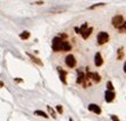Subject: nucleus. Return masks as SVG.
Listing matches in <instances>:
<instances>
[{
  "instance_id": "f03ea898",
  "label": "nucleus",
  "mask_w": 126,
  "mask_h": 121,
  "mask_svg": "<svg viewBox=\"0 0 126 121\" xmlns=\"http://www.w3.org/2000/svg\"><path fill=\"white\" fill-rule=\"evenodd\" d=\"M110 41V35L106 31H99L97 34V44L103 45Z\"/></svg>"
},
{
  "instance_id": "9d476101",
  "label": "nucleus",
  "mask_w": 126,
  "mask_h": 121,
  "mask_svg": "<svg viewBox=\"0 0 126 121\" xmlns=\"http://www.w3.org/2000/svg\"><path fill=\"white\" fill-rule=\"evenodd\" d=\"M57 71H59V73H60V78H61L62 83L67 84V79H66V77H67V71L63 70L61 67H57Z\"/></svg>"
},
{
  "instance_id": "4468645a",
  "label": "nucleus",
  "mask_w": 126,
  "mask_h": 121,
  "mask_svg": "<svg viewBox=\"0 0 126 121\" xmlns=\"http://www.w3.org/2000/svg\"><path fill=\"white\" fill-rule=\"evenodd\" d=\"M34 114H35V115H39V116H42V118H45V119H48V118H49V116H48V114L46 113V112H43V111H39V109L35 111Z\"/></svg>"
},
{
  "instance_id": "7ed1b4c3",
  "label": "nucleus",
  "mask_w": 126,
  "mask_h": 121,
  "mask_svg": "<svg viewBox=\"0 0 126 121\" xmlns=\"http://www.w3.org/2000/svg\"><path fill=\"white\" fill-rule=\"evenodd\" d=\"M92 30H93V28H92V27H89V24L86 22L83 23L81 26V36L84 38V40L89 38V36L91 35V33H92Z\"/></svg>"
},
{
  "instance_id": "b1692460",
  "label": "nucleus",
  "mask_w": 126,
  "mask_h": 121,
  "mask_svg": "<svg viewBox=\"0 0 126 121\" xmlns=\"http://www.w3.org/2000/svg\"><path fill=\"white\" fill-rule=\"evenodd\" d=\"M123 69H124V72H125V73H126V62H125V63H124V68H123Z\"/></svg>"
},
{
  "instance_id": "f8f14e48",
  "label": "nucleus",
  "mask_w": 126,
  "mask_h": 121,
  "mask_svg": "<svg viewBox=\"0 0 126 121\" xmlns=\"http://www.w3.org/2000/svg\"><path fill=\"white\" fill-rule=\"evenodd\" d=\"M124 58V48L120 47L118 50H117V60H121Z\"/></svg>"
},
{
  "instance_id": "1a4fd4ad",
  "label": "nucleus",
  "mask_w": 126,
  "mask_h": 121,
  "mask_svg": "<svg viewBox=\"0 0 126 121\" xmlns=\"http://www.w3.org/2000/svg\"><path fill=\"white\" fill-rule=\"evenodd\" d=\"M95 65H96V68H99V67H102L104 63L103 60V57H102V55H100V53H96V55H95Z\"/></svg>"
},
{
  "instance_id": "6e6552de",
  "label": "nucleus",
  "mask_w": 126,
  "mask_h": 121,
  "mask_svg": "<svg viewBox=\"0 0 126 121\" xmlns=\"http://www.w3.org/2000/svg\"><path fill=\"white\" fill-rule=\"evenodd\" d=\"M88 109H89L90 112H93V113L98 114V115H99V114H102V108H100L98 105H96V104H89Z\"/></svg>"
},
{
  "instance_id": "aec40b11",
  "label": "nucleus",
  "mask_w": 126,
  "mask_h": 121,
  "mask_svg": "<svg viewBox=\"0 0 126 121\" xmlns=\"http://www.w3.org/2000/svg\"><path fill=\"white\" fill-rule=\"evenodd\" d=\"M111 120H112V121H120L117 115H111Z\"/></svg>"
},
{
  "instance_id": "dca6fc26",
  "label": "nucleus",
  "mask_w": 126,
  "mask_h": 121,
  "mask_svg": "<svg viewBox=\"0 0 126 121\" xmlns=\"http://www.w3.org/2000/svg\"><path fill=\"white\" fill-rule=\"evenodd\" d=\"M106 87H107V91H113L114 90L112 82H107V83H106Z\"/></svg>"
},
{
  "instance_id": "4be33fe9",
  "label": "nucleus",
  "mask_w": 126,
  "mask_h": 121,
  "mask_svg": "<svg viewBox=\"0 0 126 121\" xmlns=\"http://www.w3.org/2000/svg\"><path fill=\"white\" fill-rule=\"evenodd\" d=\"M14 82H16V83H21L22 79H21V78H14Z\"/></svg>"
},
{
  "instance_id": "20e7f679",
  "label": "nucleus",
  "mask_w": 126,
  "mask_h": 121,
  "mask_svg": "<svg viewBox=\"0 0 126 121\" xmlns=\"http://www.w3.org/2000/svg\"><path fill=\"white\" fill-rule=\"evenodd\" d=\"M124 16L121 14H117V15H114L113 18H112V20H111V23H112V26L116 28V29H119L123 24H124Z\"/></svg>"
},
{
  "instance_id": "a211bd4d",
  "label": "nucleus",
  "mask_w": 126,
  "mask_h": 121,
  "mask_svg": "<svg viewBox=\"0 0 126 121\" xmlns=\"http://www.w3.org/2000/svg\"><path fill=\"white\" fill-rule=\"evenodd\" d=\"M56 111L59 114H63V106L62 105H57L56 106Z\"/></svg>"
},
{
  "instance_id": "ddd939ff",
  "label": "nucleus",
  "mask_w": 126,
  "mask_h": 121,
  "mask_svg": "<svg viewBox=\"0 0 126 121\" xmlns=\"http://www.w3.org/2000/svg\"><path fill=\"white\" fill-rule=\"evenodd\" d=\"M20 38L21 40H28V38L30 37V33L28 31V30H25V31H22V33H20Z\"/></svg>"
},
{
  "instance_id": "9b49d317",
  "label": "nucleus",
  "mask_w": 126,
  "mask_h": 121,
  "mask_svg": "<svg viewBox=\"0 0 126 121\" xmlns=\"http://www.w3.org/2000/svg\"><path fill=\"white\" fill-rule=\"evenodd\" d=\"M27 56H28V57H29L30 60H33V62H34L35 64H37L39 67H43V63L41 62V60H40V58H37V57H35V56H34L33 54H30V53H27Z\"/></svg>"
},
{
  "instance_id": "6ab92c4d",
  "label": "nucleus",
  "mask_w": 126,
  "mask_h": 121,
  "mask_svg": "<svg viewBox=\"0 0 126 121\" xmlns=\"http://www.w3.org/2000/svg\"><path fill=\"white\" fill-rule=\"evenodd\" d=\"M118 30L120 31V33H125V31H126V21L124 22V24H123V26H121V27H120Z\"/></svg>"
},
{
  "instance_id": "f257e3e1",
  "label": "nucleus",
  "mask_w": 126,
  "mask_h": 121,
  "mask_svg": "<svg viewBox=\"0 0 126 121\" xmlns=\"http://www.w3.org/2000/svg\"><path fill=\"white\" fill-rule=\"evenodd\" d=\"M64 41H66V40L61 38L60 36H56V37L53 38V41H52V49H53V51H55V53L62 51V47H63V42H64Z\"/></svg>"
},
{
  "instance_id": "0eeeda50",
  "label": "nucleus",
  "mask_w": 126,
  "mask_h": 121,
  "mask_svg": "<svg viewBox=\"0 0 126 121\" xmlns=\"http://www.w3.org/2000/svg\"><path fill=\"white\" fill-rule=\"evenodd\" d=\"M116 98V93L113 91H105V101L106 103H112Z\"/></svg>"
},
{
  "instance_id": "39448f33",
  "label": "nucleus",
  "mask_w": 126,
  "mask_h": 121,
  "mask_svg": "<svg viewBox=\"0 0 126 121\" xmlns=\"http://www.w3.org/2000/svg\"><path fill=\"white\" fill-rule=\"evenodd\" d=\"M64 63L69 69H74L76 65H77V60H76V57H75L73 54H69L67 55L66 60H64Z\"/></svg>"
},
{
  "instance_id": "5701e85b",
  "label": "nucleus",
  "mask_w": 126,
  "mask_h": 121,
  "mask_svg": "<svg viewBox=\"0 0 126 121\" xmlns=\"http://www.w3.org/2000/svg\"><path fill=\"white\" fill-rule=\"evenodd\" d=\"M36 5H43V1H35Z\"/></svg>"
},
{
  "instance_id": "412c9836",
  "label": "nucleus",
  "mask_w": 126,
  "mask_h": 121,
  "mask_svg": "<svg viewBox=\"0 0 126 121\" xmlns=\"http://www.w3.org/2000/svg\"><path fill=\"white\" fill-rule=\"evenodd\" d=\"M75 31H76L77 34H80V35H81V28H78V27H75Z\"/></svg>"
},
{
  "instance_id": "423d86ee",
  "label": "nucleus",
  "mask_w": 126,
  "mask_h": 121,
  "mask_svg": "<svg viewBox=\"0 0 126 121\" xmlns=\"http://www.w3.org/2000/svg\"><path fill=\"white\" fill-rule=\"evenodd\" d=\"M77 84H81V85H83L84 87H86L88 86V84H86V76L84 75V72L83 71H81V69H77Z\"/></svg>"
},
{
  "instance_id": "2eb2a0df",
  "label": "nucleus",
  "mask_w": 126,
  "mask_h": 121,
  "mask_svg": "<svg viewBox=\"0 0 126 121\" xmlns=\"http://www.w3.org/2000/svg\"><path fill=\"white\" fill-rule=\"evenodd\" d=\"M47 109H48V112H49V114L52 115L53 118H56V116H55V115H56V114H55V111L53 109V108H52V107H50V106H47Z\"/></svg>"
},
{
  "instance_id": "f3484780",
  "label": "nucleus",
  "mask_w": 126,
  "mask_h": 121,
  "mask_svg": "<svg viewBox=\"0 0 126 121\" xmlns=\"http://www.w3.org/2000/svg\"><path fill=\"white\" fill-rule=\"evenodd\" d=\"M106 4L105 2H100V4H95L93 6H90L89 9H93V8H96V7H100V6H105Z\"/></svg>"
}]
</instances>
